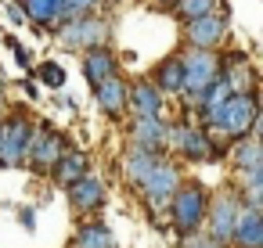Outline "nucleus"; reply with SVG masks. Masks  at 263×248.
Returning <instances> with one entry per match:
<instances>
[{
    "instance_id": "f257e3e1",
    "label": "nucleus",
    "mask_w": 263,
    "mask_h": 248,
    "mask_svg": "<svg viewBox=\"0 0 263 248\" xmlns=\"http://www.w3.org/2000/svg\"><path fill=\"white\" fill-rule=\"evenodd\" d=\"M170 219H173V226H177V234H184V237H191L202 223H205V209H209V194L191 180V183H180L177 187V194L170 198Z\"/></svg>"
},
{
    "instance_id": "f03ea898",
    "label": "nucleus",
    "mask_w": 263,
    "mask_h": 248,
    "mask_svg": "<svg viewBox=\"0 0 263 248\" xmlns=\"http://www.w3.org/2000/svg\"><path fill=\"white\" fill-rule=\"evenodd\" d=\"M256 119H259L256 90H252V94H231V97L223 101V108H220L213 130H220V133H227V137L241 140V137H249V133L256 130Z\"/></svg>"
},
{
    "instance_id": "7ed1b4c3",
    "label": "nucleus",
    "mask_w": 263,
    "mask_h": 248,
    "mask_svg": "<svg viewBox=\"0 0 263 248\" xmlns=\"http://www.w3.org/2000/svg\"><path fill=\"white\" fill-rule=\"evenodd\" d=\"M184 58V97H187V105H195L216 79H220V58L213 54V51H195L191 47V54H180Z\"/></svg>"
},
{
    "instance_id": "20e7f679",
    "label": "nucleus",
    "mask_w": 263,
    "mask_h": 248,
    "mask_svg": "<svg viewBox=\"0 0 263 248\" xmlns=\"http://www.w3.org/2000/svg\"><path fill=\"white\" fill-rule=\"evenodd\" d=\"M108 36H112V26H108V18H101V15H87V18H76V22L58 26V44L69 47V51H94V47H105Z\"/></svg>"
},
{
    "instance_id": "39448f33",
    "label": "nucleus",
    "mask_w": 263,
    "mask_h": 248,
    "mask_svg": "<svg viewBox=\"0 0 263 248\" xmlns=\"http://www.w3.org/2000/svg\"><path fill=\"white\" fill-rule=\"evenodd\" d=\"M65 137L51 126H33L29 133V144H26V162H33V169H54V162L65 155Z\"/></svg>"
},
{
    "instance_id": "423d86ee",
    "label": "nucleus",
    "mask_w": 263,
    "mask_h": 248,
    "mask_svg": "<svg viewBox=\"0 0 263 248\" xmlns=\"http://www.w3.org/2000/svg\"><path fill=\"white\" fill-rule=\"evenodd\" d=\"M238 209H241V201H238V194H231V191H220L213 201H209V209H205V219H209V241H216V244H231V234H234V223H238Z\"/></svg>"
},
{
    "instance_id": "0eeeda50",
    "label": "nucleus",
    "mask_w": 263,
    "mask_h": 248,
    "mask_svg": "<svg viewBox=\"0 0 263 248\" xmlns=\"http://www.w3.org/2000/svg\"><path fill=\"white\" fill-rule=\"evenodd\" d=\"M184 33H187V44L195 51H213L227 36V4L220 0L213 15H202L195 22H184Z\"/></svg>"
},
{
    "instance_id": "6e6552de",
    "label": "nucleus",
    "mask_w": 263,
    "mask_h": 248,
    "mask_svg": "<svg viewBox=\"0 0 263 248\" xmlns=\"http://www.w3.org/2000/svg\"><path fill=\"white\" fill-rule=\"evenodd\" d=\"M166 140L191 162H205L213 158V140H209V130L195 126V122H177V126H166Z\"/></svg>"
},
{
    "instance_id": "1a4fd4ad",
    "label": "nucleus",
    "mask_w": 263,
    "mask_h": 248,
    "mask_svg": "<svg viewBox=\"0 0 263 248\" xmlns=\"http://www.w3.org/2000/svg\"><path fill=\"white\" fill-rule=\"evenodd\" d=\"M184 180H180V169L173 166V162H162L159 158V166L144 176V183H141V191H144V198L155 205V209H166L170 205V198L177 194V187H180Z\"/></svg>"
},
{
    "instance_id": "9d476101",
    "label": "nucleus",
    "mask_w": 263,
    "mask_h": 248,
    "mask_svg": "<svg viewBox=\"0 0 263 248\" xmlns=\"http://www.w3.org/2000/svg\"><path fill=\"white\" fill-rule=\"evenodd\" d=\"M33 122L26 115H11L4 122V144H0V166H22L26 162V144H29Z\"/></svg>"
},
{
    "instance_id": "9b49d317",
    "label": "nucleus",
    "mask_w": 263,
    "mask_h": 248,
    "mask_svg": "<svg viewBox=\"0 0 263 248\" xmlns=\"http://www.w3.org/2000/svg\"><path fill=\"white\" fill-rule=\"evenodd\" d=\"M231 244L234 248H263V216H259V209H249V205L238 209Z\"/></svg>"
},
{
    "instance_id": "f8f14e48",
    "label": "nucleus",
    "mask_w": 263,
    "mask_h": 248,
    "mask_svg": "<svg viewBox=\"0 0 263 248\" xmlns=\"http://www.w3.org/2000/svg\"><path fill=\"white\" fill-rule=\"evenodd\" d=\"M69 201L76 212H94L101 201H105V183L90 173H83L76 183H69Z\"/></svg>"
},
{
    "instance_id": "ddd939ff",
    "label": "nucleus",
    "mask_w": 263,
    "mask_h": 248,
    "mask_svg": "<svg viewBox=\"0 0 263 248\" xmlns=\"http://www.w3.org/2000/svg\"><path fill=\"white\" fill-rule=\"evenodd\" d=\"M116 69H119V61H116V54H112L108 47H94V51H87V58H83V76H87L90 87H101L105 79L119 76Z\"/></svg>"
},
{
    "instance_id": "4468645a",
    "label": "nucleus",
    "mask_w": 263,
    "mask_h": 248,
    "mask_svg": "<svg viewBox=\"0 0 263 248\" xmlns=\"http://www.w3.org/2000/svg\"><path fill=\"white\" fill-rule=\"evenodd\" d=\"M126 108H134V115L159 119V115H162V94L155 90V83L141 79V83L130 87V94H126Z\"/></svg>"
},
{
    "instance_id": "2eb2a0df",
    "label": "nucleus",
    "mask_w": 263,
    "mask_h": 248,
    "mask_svg": "<svg viewBox=\"0 0 263 248\" xmlns=\"http://www.w3.org/2000/svg\"><path fill=\"white\" fill-rule=\"evenodd\" d=\"M94 90H98V105H101V112H105V115L119 119V115L126 112L130 83H126L123 76H112V79H105V83H101V87H94Z\"/></svg>"
},
{
    "instance_id": "dca6fc26",
    "label": "nucleus",
    "mask_w": 263,
    "mask_h": 248,
    "mask_svg": "<svg viewBox=\"0 0 263 248\" xmlns=\"http://www.w3.org/2000/svg\"><path fill=\"white\" fill-rule=\"evenodd\" d=\"M130 137H134V148L162 151V144H166V126H162V119L137 115V119H134V126H130Z\"/></svg>"
},
{
    "instance_id": "f3484780",
    "label": "nucleus",
    "mask_w": 263,
    "mask_h": 248,
    "mask_svg": "<svg viewBox=\"0 0 263 248\" xmlns=\"http://www.w3.org/2000/svg\"><path fill=\"white\" fill-rule=\"evenodd\" d=\"M159 166V151H144V148H134L130 155H126V162H123V176H126V183H134V187H141L144 183V176L152 173Z\"/></svg>"
},
{
    "instance_id": "a211bd4d",
    "label": "nucleus",
    "mask_w": 263,
    "mask_h": 248,
    "mask_svg": "<svg viewBox=\"0 0 263 248\" xmlns=\"http://www.w3.org/2000/svg\"><path fill=\"white\" fill-rule=\"evenodd\" d=\"M155 90L159 94H184V58L173 54L159 65L155 72Z\"/></svg>"
},
{
    "instance_id": "6ab92c4d",
    "label": "nucleus",
    "mask_w": 263,
    "mask_h": 248,
    "mask_svg": "<svg viewBox=\"0 0 263 248\" xmlns=\"http://www.w3.org/2000/svg\"><path fill=\"white\" fill-rule=\"evenodd\" d=\"M18 8H22L26 22H36V26H58L62 0H22Z\"/></svg>"
},
{
    "instance_id": "aec40b11",
    "label": "nucleus",
    "mask_w": 263,
    "mask_h": 248,
    "mask_svg": "<svg viewBox=\"0 0 263 248\" xmlns=\"http://www.w3.org/2000/svg\"><path fill=\"white\" fill-rule=\"evenodd\" d=\"M83 173H87V155H83V151H65V155L54 162V180H58L62 187L76 183Z\"/></svg>"
},
{
    "instance_id": "412c9836",
    "label": "nucleus",
    "mask_w": 263,
    "mask_h": 248,
    "mask_svg": "<svg viewBox=\"0 0 263 248\" xmlns=\"http://www.w3.org/2000/svg\"><path fill=\"white\" fill-rule=\"evenodd\" d=\"M234 166L238 169H263V155H259V137L256 130L241 140H234Z\"/></svg>"
},
{
    "instance_id": "4be33fe9",
    "label": "nucleus",
    "mask_w": 263,
    "mask_h": 248,
    "mask_svg": "<svg viewBox=\"0 0 263 248\" xmlns=\"http://www.w3.org/2000/svg\"><path fill=\"white\" fill-rule=\"evenodd\" d=\"M76 248H116V237L105 223H90L76 234Z\"/></svg>"
},
{
    "instance_id": "5701e85b",
    "label": "nucleus",
    "mask_w": 263,
    "mask_h": 248,
    "mask_svg": "<svg viewBox=\"0 0 263 248\" xmlns=\"http://www.w3.org/2000/svg\"><path fill=\"white\" fill-rule=\"evenodd\" d=\"M98 0H62V11H58V26L65 22H76V18H87V15H98Z\"/></svg>"
},
{
    "instance_id": "b1692460",
    "label": "nucleus",
    "mask_w": 263,
    "mask_h": 248,
    "mask_svg": "<svg viewBox=\"0 0 263 248\" xmlns=\"http://www.w3.org/2000/svg\"><path fill=\"white\" fill-rule=\"evenodd\" d=\"M216 4H220V0H177L173 11H177L184 22H195V18H202V15H213Z\"/></svg>"
},
{
    "instance_id": "393cba45",
    "label": "nucleus",
    "mask_w": 263,
    "mask_h": 248,
    "mask_svg": "<svg viewBox=\"0 0 263 248\" xmlns=\"http://www.w3.org/2000/svg\"><path fill=\"white\" fill-rule=\"evenodd\" d=\"M36 76H40L47 87H54V90L65 83V69H62V65H54V61H44V65L36 69Z\"/></svg>"
},
{
    "instance_id": "a878e982",
    "label": "nucleus",
    "mask_w": 263,
    "mask_h": 248,
    "mask_svg": "<svg viewBox=\"0 0 263 248\" xmlns=\"http://www.w3.org/2000/svg\"><path fill=\"white\" fill-rule=\"evenodd\" d=\"M8 18H11V26H26V15H22V8H18V4H11V8H8Z\"/></svg>"
},
{
    "instance_id": "bb28decb",
    "label": "nucleus",
    "mask_w": 263,
    "mask_h": 248,
    "mask_svg": "<svg viewBox=\"0 0 263 248\" xmlns=\"http://www.w3.org/2000/svg\"><path fill=\"white\" fill-rule=\"evenodd\" d=\"M187 248H223V244H216V241H209V237H198V241H191Z\"/></svg>"
},
{
    "instance_id": "cd10ccee",
    "label": "nucleus",
    "mask_w": 263,
    "mask_h": 248,
    "mask_svg": "<svg viewBox=\"0 0 263 248\" xmlns=\"http://www.w3.org/2000/svg\"><path fill=\"white\" fill-rule=\"evenodd\" d=\"M11 47H15V44H11ZM15 58H18V65H22V69H29V54H26L22 47H15Z\"/></svg>"
},
{
    "instance_id": "c85d7f7f",
    "label": "nucleus",
    "mask_w": 263,
    "mask_h": 248,
    "mask_svg": "<svg viewBox=\"0 0 263 248\" xmlns=\"http://www.w3.org/2000/svg\"><path fill=\"white\" fill-rule=\"evenodd\" d=\"M18 219H22V226H33V223H36V216H33V209H22V216H18Z\"/></svg>"
},
{
    "instance_id": "c756f323",
    "label": "nucleus",
    "mask_w": 263,
    "mask_h": 248,
    "mask_svg": "<svg viewBox=\"0 0 263 248\" xmlns=\"http://www.w3.org/2000/svg\"><path fill=\"white\" fill-rule=\"evenodd\" d=\"M4 90H8V79H4V69H0V108H4Z\"/></svg>"
},
{
    "instance_id": "7c9ffc66",
    "label": "nucleus",
    "mask_w": 263,
    "mask_h": 248,
    "mask_svg": "<svg viewBox=\"0 0 263 248\" xmlns=\"http://www.w3.org/2000/svg\"><path fill=\"white\" fill-rule=\"evenodd\" d=\"M112 4H119V0H98V8H112Z\"/></svg>"
},
{
    "instance_id": "2f4dec72",
    "label": "nucleus",
    "mask_w": 263,
    "mask_h": 248,
    "mask_svg": "<svg viewBox=\"0 0 263 248\" xmlns=\"http://www.w3.org/2000/svg\"><path fill=\"white\" fill-rule=\"evenodd\" d=\"M0 144H4V119H0Z\"/></svg>"
},
{
    "instance_id": "473e14b6",
    "label": "nucleus",
    "mask_w": 263,
    "mask_h": 248,
    "mask_svg": "<svg viewBox=\"0 0 263 248\" xmlns=\"http://www.w3.org/2000/svg\"><path fill=\"white\" fill-rule=\"evenodd\" d=\"M162 4H170V8H177V0H162Z\"/></svg>"
}]
</instances>
